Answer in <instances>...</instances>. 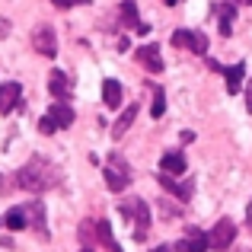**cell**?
Instances as JSON below:
<instances>
[{
  "label": "cell",
  "instance_id": "cell-1",
  "mask_svg": "<svg viewBox=\"0 0 252 252\" xmlns=\"http://www.w3.org/2000/svg\"><path fill=\"white\" fill-rule=\"evenodd\" d=\"M16 182H19V189H26V191H45V189H51V185H58V169L51 166L45 157H32V160L16 172Z\"/></svg>",
  "mask_w": 252,
  "mask_h": 252
},
{
  "label": "cell",
  "instance_id": "cell-2",
  "mask_svg": "<svg viewBox=\"0 0 252 252\" xmlns=\"http://www.w3.org/2000/svg\"><path fill=\"white\" fill-rule=\"evenodd\" d=\"M118 211H122L125 220L134 223V240H147V230H150V208H147V201L131 198V201L118 204Z\"/></svg>",
  "mask_w": 252,
  "mask_h": 252
},
{
  "label": "cell",
  "instance_id": "cell-3",
  "mask_svg": "<svg viewBox=\"0 0 252 252\" xmlns=\"http://www.w3.org/2000/svg\"><path fill=\"white\" fill-rule=\"evenodd\" d=\"M105 185H109V191H125L131 182V169H128V160H125L122 154H112L109 160H105Z\"/></svg>",
  "mask_w": 252,
  "mask_h": 252
},
{
  "label": "cell",
  "instance_id": "cell-4",
  "mask_svg": "<svg viewBox=\"0 0 252 252\" xmlns=\"http://www.w3.org/2000/svg\"><path fill=\"white\" fill-rule=\"evenodd\" d=\"M70 125H74V109H70L67 102H55L45 112V118L38 122V131H42V134H55V131L70 128Z\"/></svg>",
  "mask_w": 252,
  "mask_h": 252
},
{
  "label": "cell",
  "instance_id": "cell-5",
  "mask_svg": "<svg viewBox=\"0 0 252 252\" xmlns=\"http://www.w3.org/2000/svg\"><path fill=\"white\" fill-rule=\"evenodd\" d=\"M208 240H211V249H217V252L230 249V246H233V240H236V223L230 220V217H220V220L211 227Z\"/></svg>",
  "mask_w": 252,
  "mask_h": 252
},
{
  "label": "cell",
  "instance_id": "cell-6",
  "mask_svg": "<svg viewBox=\"0 0 252 252\" xmlns=\"http://www.w3.org/2000/svg\"><path fill=\"white\" fill-rule=\"evenodd\" d=\"M32 48H35L42 58H55L58 55V35H55V29H51L48 23H42L35 32H32Z\"/></svg>",
  "mask_w": 252,
  "mask_h": 252
},
{
  "label": "cell",
  "instance_id": "cell-7",
  "mask_svg": "<svg viewBox=\"0 0 252 252\" xmlns=\"http://www.w3.org/2000/svg\"><path fill=\"white\" fill-rule=\"evenodd\" d=\"M208 249H211L208 233H204V230H195V227L176 243V252H208Z\"/></svg>",
  "mask_w": 252,
  "mask_h": 252
},
{
  "label": "cell",
  "instance_id": "cell-8",
  "mask_svg": "<svg viewBox=\"0 0 252 252\" xmlns=\"http://www.w3.org/2000/svg\"><path fill=\"white\" fill-rule=\"evenodd\" d=\"M134 58L141 61V67H144V70H150V74H163V67H166V64H163V58H160V48H157V45H141V48L134 51Z\"/></svg>",
  "mask_w": 252,
  "mask_h": 252
},
{
  "label": "cell",
  "instance_id": "cell-9",
  "mask_svg": "<svg viewBox=\"0 0 252 252\" xmlns=\"http://www.w3.org/2000/svg\"><path fill=\"white\" fill-rule=\"evenodd\" d=\"M19 99H23V86H19L16 80L13 83H0V115H10V112L19 105Z\"/></svg>",
  "mask_w": 252,
  "mask_h": 252
},
{
  "label": "cell",
  "instance_id": "cell-10",
  "mask_svg": "<svg viewBox=\"0 0 252 252\" xmlns=\"http://www.w3.org/2000/svg\"><path fill=\"white\" fill-rule=\"evenodd\" d=\"M48 93H51V99H58V102H67V99H70V80H67L64 70L55 67L48 74Z\"/></svg>",
  "mask_w": 252,
  "mask_h": 252
},
{
  "label": "cell",
  "instance_id": "cell-11",
  "mask_svg": "<svg viewBox=\"0 0 252 252\" xmlns=\"http://www.w3.org/2000/svg\"><path fill=\"white\" fill-rule=\"evenodd\" d=\"M214 16L220 23V35H230L236 23V3L233 0H223V3H214Z\"/></svg>",
  "mask_w": 252,
  "mask_h": 252
},
{
  "label": "cell",
  "instance_id": "cell-12",
  "mask_svg": "<svg viewBox=\"0 0 252 252\" xmlns=\"http://www.w3.org/2000/svg\"><path fill=\"white\" fill-rule=\"evenodd\" d=\"M122 19H125V26H128L131 32L147 35V26H144L141 16H137V0H122Z\"/></svg>",
  "mask_w": 252,
  "mask_h": 252
},
{
  "label": "cell",
  "instance_id": "cell-13",
  "mask_svg": "<svg viewBox=\"0 0 252 252\" xmlns=\"http://www.w3.org/2000/svg\"><path fill=\"white\" fill-rule=\"evenodd\" d=\"M185 157L179 154V150H169V154H163V160H160V172H166V176H185Z\"/></svg>",
  "mask_w": 252,
  "mask_h": 252
},
{
  "label": "cell",
  "instance_id": "cell-14",
  "mask_svg": "<svg viewBox=\"0 0 252 252\" xmlns=\"http://www.w3.org/2000/svg\"><path fill=\"white\" fill-rule=\"evenodd\" d=\"M160 185L169 191V195H176L179 201H189V198H191V182H179L176 176H166V172H160Z\"/></svg>",
  "mask_w": 252,
  "mask_h": 252
},
{
  "label": "cell",
  "instance_id": "cell-15",
  "mask_svg": "<svg viewBox=\"0 0 252 252\" xmlns=\"http://www.w3.org/2000/svg\"><path fill=\"white\" fill-rule=\"evenodd\" d=\"M96 236H99V243L105 246V252H122V246L115 243V233H112V223L105 220H96Z\"/></svg>",
  "mask_w": 252,
  "mask_h": 252
},
{
  "label": "cell",
  "instance_id": "cell-16",
  "mask_svg": "<svg viewBox=\"0 0 252 252\" xmlns=\"http://www.w3.org/2000/svg\"><path fill=\"white\" fill-rule=\"evenodd\" d=\"M0 223H3L6 230H26V227H29V217H26V208H10L3 217H0Z\"/></svg>",
  "mask_w": 252,
  "mask_h": 252
},
{
  "label": "cell",
  "instance_id": "cell-17",
  "mask_svg": "<svg viewBox=\"0 0 252 252\" xmlns=\"http://www.w3.org/2000/svg\"><path fill=\"white\" fill-rule=\"evenodd\" d=\"M134 115H137V105L131 102L128 109H125L122 115H118V122L112 125V137H115V141H118V137H125V131H128L131 125H134Z\"/></svg>",
  "mask_w": 252,
  "mask_h": 252
},
{
  "label": "cell",
  "instance_id": "cell-18",
  "mask_svg": "<svg viewBox=\"0 0 252 252\" xmlns=\"http://www.w3.org/2000/svg\"><path fill=\"white\" fill-rule=\"evenodd\" d=\"M26 208V217H29V227H35L38 233H45V204L42 201H32V204H23Z\"/></svg>",
  "mask_w": 252,
  "mask_h": 252
},
{
  "label": "cell",
  "instance_id": "cell-19",
  "mask_svg": "<svg viewBox=\"0 0 252 252\" xmlns=\"http://www.w3.org/2000/svg\"><path fill=\"white\" fill-rule=\"evenodd\" d=\"M102 102L109 109H118L122 105V83L118 80H102Z\"/></svg>",
  "mask_w": 252,
  "mask_h": 252
},
{
  "label": "cell",
  "instance_id": "cell-20",
  "mask_svg": "<svg viewBox=\"0 0 252 252\" xmlns=\"http://www.w3.org/2000/svg\"><path fill=\"white\" fill-rule=\"evenodd\" d=\"M223 77H227V90L230 93H240L243 90V77H246V64H233V67H227L223 70Z\"/></svg>",
  "mask_w": 252,
  "mask_h": 252
},
{
  "label": "cell",
  "instance_id": "cell-21",
  "mask_svg": "<svg viewBox=\"0 0 252 252\" xmlns=\"http://www.w3.org/2000/svg\"><path fill=\"white\" fill-rule=\"evenodd\" d=\"M166 112V90L163 86H154V99H150V115L154 118H163Z\"/></svg>",
  "mask_w": 252,
  "mask_h": 252
},
{
  "label": "cell",
  "instance_id": "cell-22",
  "mask_svg": "<svg viewBox=\"0 0 252 252\" xmlns=\"http://www.w3.org/2000/svg\"><path fill=\"white\" fill-rule=\"evenodd\" d=\"M191 35H195L191 29H176V32H172V45L189 51V48H191Z\"/></svg>",
  "mask_w": 252,
  "mask_h": 252
},
{
  "label": "cell",
  "instance_id": "cell-23",
  "mask_svg": "<svg viewBox=\"0 0 252 252\" xmlns=\"http://www.w3.org/2000/svg\"><path fill=\"white\" fill-rule=\"evenodd\" d=\"M189 51H195V55H208V35H204V32H195Z\"/></svg>",
  "mask_w": 252,
  "mask_h": 252
},
{
  "label": "cell",
  "instance_id": "cell-24",
  "mask_svg": "<svg viewBox=\"0 0 252 252\" xmlns=\"http://www.w3.org/2000/svg\"><path fill=\"white\" fill-rule=\"evenodd\" d=\"M51 3H55L58 10H70V6H77V3H90V0H51Z\"/></svg>",
  "mask_w": 252,
  "mask_h": 252
},
{
  "label": "cell",
  "instance_id": "cell-25",
  "mask_svg": "<svg viewBox=\"0 0 252 252\" xmlns=\"http://www.w3.org/2000/svg\"><path fill=\"white\" fill-rule=\"evenodd\" d=\"M246 109L252 112V77H249V83H246Z\"/></svg>",
  "mask_w": 252,
  "mask_h": 252
},
{
  "label": "cell",
  "instance_id": "cell-26",
  "mask_svg": "<svg viewBox=\"0 0 252 252\" xmlns=\"http://www.w3.org/2000/svg\"><path fill=\"white\" fill-rule=\"evenodd\" d=\"M150 252H176V246H169V243H163V246H157V249H150Z\"/></svg>",
  "mask_w": 252,
  "mask_h": 252
},
{
  "label": "cell",
  "instance_id": "cell-27",
  "mask_svg": "<svg viewBox=\"0 0 252 252\" xmlns=\"http://www.w3.org/2000/svg\"><path fill=\"white\" fill-rule=\"evenodd\" d=\"M246 227L252 230V201H249V208H246Z\"/></svg>",
  "mask_w": 252,
  "mask_h": 252
},
{
  "label": "cell",
  "instance_id": "cell-28",
  "mask_svg": "<svg viewBox=\"0 0 252 252\" xmlns=\"http://www.w3.org/2000/svg\"><path fill=\"white\" fill-rule=\"evenodd\" d=\"M163 3H166V6H176V3H179V0H163Z\"/></svg>",
  "mask_w": 252,
  "mask_h": 252
},
{
  "label": "cell",
  "instance_id": "cell-29",
  "mask_svg": "<svg viewBox=\"0 0 252 252\" xmlns=\"http://www.w3.org/2000/svg\"><path fill=\"white\" fill-rule=\"evenodd\" d=\"M233 3H249L252 6V0H233Z\"/></svg>",
  "mask_w": 252,
  "mask_h": 252
},
{
  "label": "cell",
  "instance_id": "cell-30",
  "mask_svg": "<svg viewBox=\"0 0 252 252\" xmlns=\"http://www.w3.org/2000/svg\"><path fill=\"white\" fill-rule=\"evenodd\" d=\"M80 252H93V249H90V246H83V249H80Z\"/></svg>",
  "mask_w": 252,
  "mask_h": 252
}]
</instances>
